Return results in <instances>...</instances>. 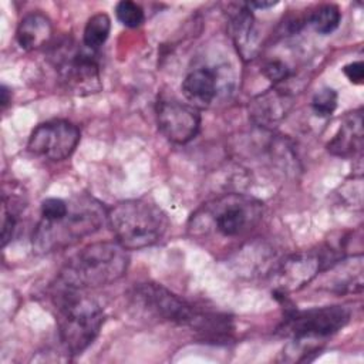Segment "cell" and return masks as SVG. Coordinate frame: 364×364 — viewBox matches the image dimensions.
<instances>
[{"label":"cell","instance_id":"obj_1","mask_svg":"<svg viewBox=\"0 0 364 364\" xmlns=\"http://www.w3.org/2000/svg\"><path fill=\"white\" fill-rule=\"evenodd\" d=\"M132 300L149 317L191 327L202 334L205 340L226 338L232 328L226 316L200 310L156 283L136 286L132 291Z\"/></svg>","mask_w":364,"mask_h":364},{"label":"cell","instance_id":"obj_2","mask_svg":"<svg viewBox=\"0 0 364 364\" xmlns=\"http://www.w3.org/2000/svg\"><path fill=\"white\" fill-rule=\"evenodd\" d=\"M128 264V252L117 240L95 242L71 256L61 267L58 279L68 287L95 289L121 279Z\"/></svg>","mask_w":364,"mask_h":364},{"label":"cell","instance_id":"obj_3","mask_svg":"<svg viewBox=\"0 0 364 364\" xmlns=\"http://www.w3.org/2000/svg\"><path fill=\"white\" fill-rule=\"evenodd\" d=\"M53 303L63 347L71 355L81 354L94 343L104 324L101 306L82 294V290L64 284L53 296Z\"/></svg>","mask_w":364,"mask_h":364},{"label":"cell","instance_id":"obj_4","mask_svg":"<svg viewBox=\"0 0 364 364\" xmlns=\"http://www.w3.org/2000/svg\"><path fill=\"white\" fill-rule=\"evenodd\" d=\"M107 210L94 198L78 196L70 200L68 212L58 220L41 219L33 232V247L38 253H51L70 247L97 232L107 219Z\"/></svg>","mask_w":364,"mask_h":364},{"label":"cell","instance_id":"obj_5","mask_svg":"<svg viewBox=\"0 0 364 364\" xmlns=\"http://www.w3.org/2000/svg\"><path fill=\"white\" fill-rule=\"evenodd\" d=\"M263 215V203L242 193H226L203 203L191 218V230L196 235L216 233L225 239L243 236Z\"/></svg>","mask_w":364,"mask_h":364},{"label":"cell","instance_id":"obj_6","mask_svg":"<svg viewBox=\"0 0 364 364\" xmlns=\"http://www.w3.org/2000/svg\"><path fill=\"white\" fill-rule=\"evenodd\" d=\"M107 220L117 242L127 250L158 243L169 226L165 212L145 199H128L114 205Z\"/></svg>","mask_w":364,"mask_h":364},{"label":"cell","instance_id":"obj_7","mask_svg":"<svg viewBox=\"0 0 364 364\" xmlns=\"http://www.w3.org/2000/svg\"><path fill=\"white\" fill-rule=\"evenodd\" d=\"M50 57L61 82L71 92L88 95L101 90L98 53L95 50L65 40L53 47Z\"/></svg>","mask_w":364,"mask_h":364},{"label":"cell","instance_id":"obj_8","mask_svg":"<svg viewBox=\"0 0 364 364\" xmlns=\"http://www.w3.org/2000/svg\"><path fill=\"white\" fill-rule=\"evenodd\" d=\"M350 321V310L343 306H324L307 310H287L277 333L291 337L293 341L326 338Z\"/></svg>","mask_w":364,"mask_h":364},{"label":"cell","instance_id":"obj_9","mask_svg":"<svg viewBox=\"0 0 364 364\" xmlns=\"http://www.w3.org/2000/svg\"><path fill=\"white\" fill-rule=\"evenodd\" d=\"M337 263L336 252L330 247L326 250H309L294 253L286 257L274 272V293L287 294L309 284L321 270Z\"/></svg>","mask_w":364,"mask_h":364},{"label":"cell","instance_id":"obj_10","mask_svg":"<svg viewBox=\"0 0 364 364\" xmlns=\"http://www.w3.org/2000/svg\"><path fill=\"white\" fill-rule=\"evenodd\" d=\"M81 134L75 124L65 119H53L37 125L28 138L31 154L51 161L68 158L77 148Z\"/></svg>","mask_w":364,"mask_h":364},{"label":"cell","instance_id":"obj_11","mask_svg":"<svg viewBox=\"0 0 364 364\" xmlns=\"http://www.w3.org/2000/svg\"><path fill=\"white\" fill-rule=\"evenodd\" d=\"M159 132L173 144L192 141L200 128L199 109L175 100H159L155 105Z\"/></svg>","mask_w":364,"mask_h":364},{"label":"cell","instance_id":"obj_12","mask_svg":"<svg viewBox=\"0 0 364 364\" xmlns=\"http://www.w3.org/2000/svg\"><path fill=\"white\" fill-rule=\"evenodd\" d=\"M293 105V97L286 90L274 85L272 90L255 97L249 104V115L260 127H274Z\"/></svg>","mask_w":364,"mask_h":364},{"label":"cell","instance_id":"obj_13","mask_svg":"<svg viewBox=\"0 0 364 364\" xmlns=\"http://www.w3.org/2000/svg\"><path fill=\"white\" fill-rule=\"evenodd\" d=\"M229 31L243 60H252L257 53V33L253 10L247 3L230 4Z\"/></svg>","mask_w":364,"mask_h":364},{"label":"cell","instance_id":"obj_14","mask_svg":"<svg viewBox=\"0 0 364 364\" xmlns=\"http://www.w3.org/2000/svg\"><path fill=\"white\" fill-rule=\"evenodd\" d=\"M181 88L188 104L198 109L208 108L218 94V73L209 67L192 70L185 75Z\"/></svg>","mask_w":364,"mask_h":364},{"label":"cell","instance_id":"obj_15","mask_svg":"<svg viewBox=\"0 0 364 364\" xmlns=\"http://www.w3.org/2000/svg\"><path fill=\"white\" fill-rule=\"evenodd\" d=\"M363 111L357 109L347 114L338 131L327 144V151L336 156H354L363 149Z\"/></svg>","mask_w":364,"mask_h":364},{"label":"cell","instance_id":"obj_16","mask_svg":"<svg viewBox=\"0 0 364 364\" xmlns=\"http://www.w3.org/2000/svg\"><path fill=\"white\" fill-rule=\"evenodd\" d=\"M53 37V23L41 11L27 13L18 23L16 40L26 51H33L47 44Z\"/></svg>","mask_w":364,"mask_h":364},{"label":"cell","instance_id":"obj_17","mask_svg":"<svg viewBox=\"0 0 364 364\" xmlns=\"http://www.w3.org/2000/svg\"><path fill=\"white\" fill-rule=\"evenodd\" d=\"M111 31V18L105 13L91 16L84 27L82 44L91 50H98L108 38Z\"/></svg>","mask_w":364,"mask_h":364},{"label":"cell","instance_id":"obj_18","mask_svg":"<svg viewBox=\"0 0 364 364\" xmlns=\"http://www.w3.org/2000/svg\"><path fill=\"white\" fill-rule=\"evenodd\" d=\"M307 21L310 26L320 34H330L333 33L340 21H341V11L337 4L328 3L321 4L317 9H314L310 14Z\"/></svg>","mask_w":364,"mask_h":364},{"label":"cell","instance_id":"obj_19","mask_svg":"<svg viewBox=\"0 0 364 364\" xmlns=\"http://www.w3.org/2000/svg\"><path fill=\"white\" fill-rule=\"evenodd\" d=\"M115 16L122 26L129 28L139 27L145 18L142 7L138 3L129 0H122L115 6Z\"/></svg>","mask_w":364,"mask_h":364},{"label":"cell","instance_id":"obj_20","mask_svg":"<svg viewBox=\"0 0 364 364\" xmlns=\"http://www.w3.org/2000/svg\"><path fill=\"white\" fill-rule=\"evenodd\" d=\"M337 100H338V95L336 90L330 87H324L313 95L311 109L320 118L330 117L337 108Z\"/></svg>","mask_w":364,"mask_h":364},{"label":"cell","instance_id":"obj_21","mask_svg":"<svg viewBox=\"0 0 364 364\" xmlns=\"http://www.w3.org/2000/svg\"><path fill=\"white\" fill-rule=\"evenodd\" d=\"M70 208V202L61 199V198H47L41 202V219L53 222L61 219Z\"/></svg>","mask_w":364,"mask_h":364},{"label":"cell","instance_id":"obj_22","mask_svg":"<svg viewBox=\"0 0 364 364\" xmlns=\"http://www.w3.org/2000/svg\"><path fill=\"white\" fill-rule=\"evenodd\" d=\"M263 75L274 85L284 82L290 77V68L282 60H270L262 67Z\"/></svg>","mask_w":364,"mask_h":364},{"label":"cell","instance_id":"obj_23","mask_svg":"<svg viewBox=\"0 0 364 364\" xmlns=\"http://www.w3.org/2000/svg\"><path fill=\"white\" fill-rule=\"evenodd\" d=\"M1 245L3 247L10 242V239L13 237L16 225H17V216L11 212V209L9 210L7 205L3 202L1 206Z\"/></svg>","mask_w":364,"mask_h":364},{"label":"cell","instance_id":"obj_24","mask_svg":"<svg viewBox=\"0 0 364 364\" xmlns=\"http://www.w3.org/2000/svg\"><path fill=\"white\" fill-rule=\"evenodd\" d=\"M343 73L353 84H361L364 78V65L361 61H353L343 67Z\"/></svg>","mask_w":364,"mask_h":364},{"label":"cell","instance_id":"obj_25","mask_svg":"<svg viewBox=\"0 0 364 364\" xmlns=\"http://www.w3.org/2000/svg\"><path fill=\"white\" fill-rule=\"evenodd\" d=\"M0 105H1V109H4L10 102H11V91L3 84L1 88H0Z\"/></svg>","mask_w":364,"mask_h":364},{"label":"cell","instance_id":"obj_26","mask_svg":"<svg viewBox=\"0 0 364 364\" xmlns=\"http://www.w3.org/2000/svg\"><path fill=\"white\" fill-rule=\"evenodd\" d=\"M247 6H249L252 10H253V9L264 10V9H270V7L277 6V1H250V3H247Z\"/></svg>","mask_w":364,"mask_h":364}]
</instances>
